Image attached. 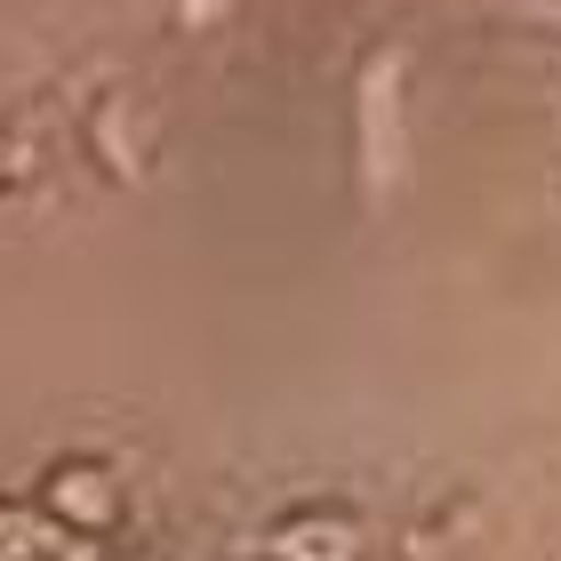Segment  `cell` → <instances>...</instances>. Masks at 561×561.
<instances>
[{"label":"cell","mask_w":561,"mask_h":561,"mask_svg":"<svg viewBox=\"0 0 561 561\" xmlns=\"http://www.w3.org/2000/svg\"><path fill=\"white\" fill-rule=\"evenodd\" d=\"M41 514L65 529V538H113L121 529V481L96 457H57L41 481Z\"/></svg>","instance_id":"6da1fadb"},{"label":"cell","mask_w":561,"mask_h":561,"mask_svg":"<svg viewBox=\"0 0 561 561\" xmlns=\"http://www.w3.org/2000/svg\"><path fill=\"white\" fill-rule=\"evenodd\" d=\"M369 529L337 514V505H305V514H280L265 529V561H362Z\"/></svg>","instance_id":"7a4b0ae2"},{"label":"cell","mask_w":561,"mask_h":561,"mask_svg":"<svg viewBox=\"0 0 561 561\" xmlns=\"http://www.w3.org/2000/svg\"><path fill=\"white\" fill-rule=\"evenodd\" d=\"M65 529L41 505H0V561H41V546H57Z\"/></svg>","instance_id":"3957f363"},{"label":"cell","mask_w":561,"mask_h":561,"mask_svg":"<svg viewBox=\"0 0 561 561\" xmlns=\"http://www.w3.org/2000/svg\"><path fill=\"white\" fill-rule=\"evenodd\" d=\"M9 176H16V145L0 137V185H9Z\"/></svg>","instance_id":"277c9868"}]
</instances>
